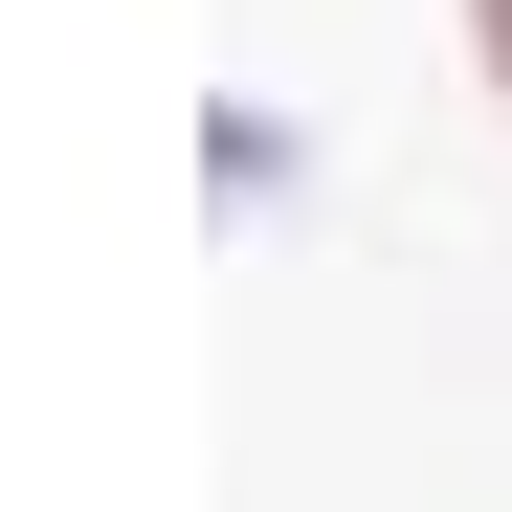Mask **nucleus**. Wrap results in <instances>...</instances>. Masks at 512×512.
Here are the masks:
<instances>
[{
	"mask_svg": "<svg viewBox=\"0 0 512 512\" xmlns=\"http://www.w3.org/2000/svg\"><path fill=\"white\" fill-rule=\"evenodd\" d=\"M468 45H490V90H512V0H468Z\"/></svg>",
	"mask_w": 512,
	"mask_h": 512,
	"instance_id": "1",
	"label": "nucleus"
}]
</instances>
